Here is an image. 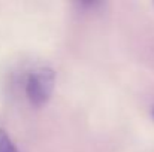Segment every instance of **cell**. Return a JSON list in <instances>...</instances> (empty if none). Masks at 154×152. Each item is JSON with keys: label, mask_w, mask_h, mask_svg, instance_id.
<instances>
[{"label": "cell", "mask_w": 154, "mask_h": 152, "mask_svg": "<svg viewBox=\"0 0 154 152\" xmlns=\"http://www.w3.org/2000/svg\"><path fill=\"white\" fill-rule=\"evenodd\" d=\"M55 85V75L50 67L33 69L26 79V96L32 106L41 107L51 99Z\"/></svg>", "instance_id": "1"}, {"label": "cell", "mask_w": 154, "mask_h": 152, "mask_svg": "<svg viewBox=\"0 0 154 152\" xmlns=\"http://www.w3.org/2000/svg\"><path fill=\"white\" fill-rule=\"evenodd\" d=\"M0 152H20L9 134L0 128Z\"/></svg>", "instance_id": "2"}, {"label": "cell", "mask_w": 154, "mask_h": 152, "mask_svg": "<svg viewBox=\"0 0 154 152\" xmlns=\"http://www.w3.org/2000/svg\"><path fill=\"white\" fill-rule=\"evenodd\" d=\"M151 113H153V116H154V109H153V112H151Z\"/></svg>", "instance_id": "3"}]
</instances>
